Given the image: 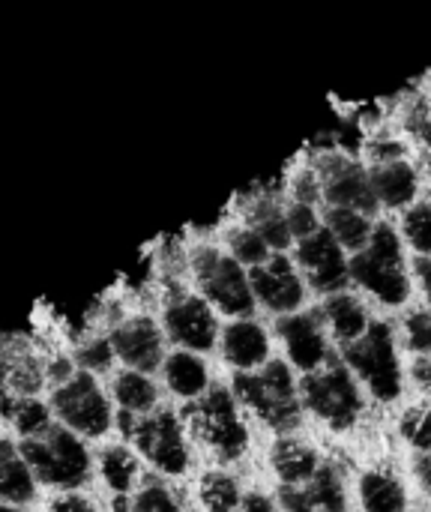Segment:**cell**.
<instances>
[{
  "instance_id": "1",
  "label": "cell",
  "mask_w": 431,
  "mask_h": 512,
  "mask_svg": "<svg viewBox=\"0 0 431 512\" xmlns=\"http://www.w3.org/2000/svg\"><path fill=\"white\" fill-rule=\"evenodd\" d=\"M348 276L387 306H402L408 300L411 282L402 267V240L387 222L372 225L366 246L348 261Z\"/></svg>"
},
{
  "instance_id": "2",
  "label": "cell",
  "mask_w": 431,
  "mask_h": 512,
  "mask_svg": "<svg viewBox=\"0 0 431 512\" xmlns=\"http://www.w3.org/2000/svg\"><path fill=\"white\" fill-rule=\"evenodd\" d=\"M18 456L24 459L33 480L54 489H78L90 477L87 447L63 426H51L36 438H24Z\"/></svg>"
},
{
  "instance_id": "3",
  "label": "cell",
  "mask_w": 431,
  "mask_h": 512,
  "mask_svg": "<svg viewBox=\"0 0 431 512\" xmlns=\"http://www.w3.org/2000/svg\"><path fill=\"white\" fill-rule=\"evenodd\" d=\"M234 396L252 408L267 426L276 432H291L300 423V399L294 387V375L288 363L270 360L261 372H237L234 375Z\"/></svg>"
},
{
  "instance_id": "4",
  "label": "cell",
  "mask_w": 431,
  "mask_h": 512,
  "mask_svg": "<svg viewBox=\"0 0 431 512\" xmlns=\"http://www.w3.org/2000/svg\"><path fill=\"white\" fill-rule=\"evenodd\" d=\"M117 423H120V432L135 444V450L159 474L180 477L189 468L186 438H183L180 420L171 411H150V414H141V417L120 411Z\"/></svg>"
},
{
  "instance_id": "5",
  "label": "cell",
  "mask_w": 431,
  "mask_h": 512,
  "mask_svg": "<svg viewBox=\"0 0 431 512\" xmlns=\"http://www.w3.org/2000/svg\"><path fill=\"white\" fill-rule=\"evenodd\" d=\"M345 363L348 369H354L366 387L372 390L375 399L381 402H393L402 396V366L396 357V342H393V330L384 321H372L360 339L345 345Z\"/></svg>"
},
{
  "instance_id": "6",
  "label": "cell",
  "mask_w": 431,
  "mask_h": 512,
  "mask_svg": "<svg viewBox=\"0 0 431 512\" xmlns=\"http://www.w3.org/2000/svg\"><path fill=\"white\" fill-rule=\"evenodd\" d=\"M186 420L192 432L225 462L240 459L249 447V432L237 414V402L222 387H213L198 396V402L186 408Z\"/></svg>"
},
{
  "instance_id": "7",
  "label": "cell",
  "mask_w": 431,
  "mask_h": 512,
  "mask_svg": "<svg viewBox=\"0 0 431 512\" xmlns=\"http://www.w3.org/2000/svg\"><path fill=\"white\" fill-rule=\"evenodd\" d=\"M303 405L324 420L333 432H345L360 420L363 411V399L360 390L348 372V366L342 363H327L315 372H309L303 378Z\"/></svg>"
},
{
  "instance_id": "8",
  "label": "cell",
  "mask_w": 431,
  "mask_h": 512,
  "mask_svg": "<svg viewBox=\"0 0 431 512\" xmlns=\"http://www.w3.org/2000/svg\"><path fill=\"white\" fill-rule=\"evenodd\" d=\"M192 270H195L198 288L207 297V306L213 303L219 312L234 315V318L252 315L255 297L249 288V276L231 255H222L219 249L204 246L192 255Z\"/></svg>"
},
{
  "instance_id": "9",
  "label": "cell",
  "mask_w": 431,
  "mask_h": 512,
  "mask_svg": "<svg viewBox=\"0 0 431 512\" xmlns=\"http://www.w3.org/2000/svg\"><path fill=\"white\" fill-rule=\"evenodd\" d=\"M51 408L60 417L63 429H69L72 435L78 432L87 438H99L111 426L108 399L96 378L87 372H75L66 384H60L51 396Z\"/></svg>"
},
{
  "instance_id": "10",
  "label": "cell",
  "mask_w": 431,
  "mask_h": 512,
  "mask_svg": "<svg viewBox=\"0 0 431 512\" xmlns=\"http://www.w3.org/2000/svg\"><path fill=\"white\" fill-rule=\"evenodd\" d=\"M321 195L330 201V207H345V210H357L363 216H372L378 210V198L372 192L369 174L348 156L342 153H327L318 159L315 168Z\"/></svg>"
},
{
  "instance_id": "11",
  "label": "cell",
  "mask_w": 431,
  "mask_h": 512,
  "mask_svg": "<svg viewBox=\"0 0 431 512\" xmlns=\"http://www.w3.org/2000/svg\"><path fill=\"white\" fill-rule=\"evenodd\" d=\"M162 321H165L168 336L180 348H186L189 354L210 351L216 345V318H213L207 300H201L195 294H186V291L174 288L165 297Z\"/></svg>"
},
{
  "instance_id": "12",
  "label": "cell",
  "mask_w": 431,
  "mask_h": 512,
  "mask_svg": "<svg viewBox=\"0 0 431 512\" xmlns=\"http://www.w3.org/2000/svg\"><path fill=\"white\" fill-rule=\"evenodd\" d=\"M297 264L303 267L309 285L318 294H342V288L348 285V261H345V249L327 234V228H318L315 234L303 237L297 243Z\"/></svg>"
},
{
  "instance_id": "13",
  "label": "cell",
  "mask_w": 431,
  "mask_h": 512,
  "mask_svg": "<svg viewBox=\"0 0 431 512\" xmlns=\"http://www.w3.org/2000/svg\"><path fill=\"white\" fill-rule=\"evenodd\" d=\"M249 288H252V297L261 300L273 312L291 315L303 303V282L285 255H270L264 264L252 267Z\"/></svg>"
},
{
  "instance_id": "14",
  "label": "cell",
  "mask_w": 431,
  "mask_h": 512,
  "mask_svg": "<svg viewBox=\"0 0 431 512\" xmlns=\"http://www.w3.org/2000/svg\"><path fill=\"white\" fill-rule=\"evenodd\" d=\"M111 351L132 369V372H153L165 357H162V333L147 315H135L120 321L111 336Z\"/></svg>"
},
{
  "instance_id": "15",
  "label": "cell",
  "mask_w": 431,
  "mask_h": 512,
  "mask_svg": "<svg viewBox=\"0 0 431 512\" xmlns=\"http://www.w3.org/2000/svg\"><path fill=\"white\" fill-rule=\"evenodd\" d=\"M279 501L285 512H348L342 477L330 462H321V468L306 483L282 486Z\"/></svg>"
},
{
  "instance_id": "16",
  "label": "cell",
  "mask_w": 431,
  "mask_h": 512,
  "mask_svg": "<svg viewBox=\"0 0 431 512\" xmlns=\"http://www.w3.org/2000/svg\"><path fill=\"white\" fill-rule=\"evenodd\" d=\"M285 348H288V357L297 369H303L306 375L321 369L324 360H327V342L321 336V327H318V318L315 315H303V312H291V315H282L279 324H276Z\"/></svg>"
},
{
  "instance_id": "17",
  "label": "cell",
  "mask_w": 431,
  "mask_h": 512,
  "mask_svg": "<svg viewBox=\"0 0 431 512\" xmlns=\"http://www.w3.org/2000/svg\"><path fill=\"white\" fill-rule=\"evenodd\" d=\"M222 354L240 372H252V369L267 363L270 339H267L264 327H258L249 318H240V321L225 327V333H222Z\"/></svg>"
},
{
  "instance_id": "18",
  "label": "cell",
  "mask_w": 431,
  "mask_h": 512,
  "mask_svg": "<svg viewBox=\"0 0 431 512\" xmlns=\"http://www.w3.org/2000/svg\"><path fill=\"white\" fill-rule=\"evenodd\" d=\"M369 183H372L378 204H387V207H405L417 195V171L405 159L375 165L369 174Z\"/></svg>"
},
{
  "instance_id": "19",
  "label": "cell",
  "mask_w": 431,
  "mask_h": 512,
  "mask_svg": "<svg viewBox=\"0 0 431 512\" xmlns=\"http://www.w3.org/2000/svg\"><path fill=\"white\" fill-rule=\"evenodd\" d=\"M270 462H273V471L282 480V486H300L321 468L318 453L312 447L294 441V438L276 441V447L270 453Z\"/></svg>"
},
{
  "instance_id": "20",
  "label": "cell",
  "mask_w": 431,
  "mask_h": 512,
  "mask_svg": "<svg viewBox=\"0 0 431 512\" xmlns=\"http://www.w3.org/2000/svg\"><path fill=\"white\" fill-rule=\"evenodd\" d=\"M165 384L171 387V393L183 399L204 396L207 393L204 360H198V354H189V351H174L171 357H165Z\"/></svg>"
},
{
  "instance_id": "21",
  "label": "cell",
  "mask_w": 431,
  "mask_h": 512,
  "mask_svg": "<svg viewBox=\"0 0 431 512\" xmlns=\"http://www.w3.org/2000/svg\"><path fill=\"white\" fill-rule=\"evenodd\" d=\"M360 498L366 512H405L408 507V492L405 486L384 471H369L360 480Z\"/></svg>"
},
{
  "instance_id": "22",
  "label": "cell",
  "mask_w": 431,
  "mask_h": 512,
  "mask_svg": "<svg viewBox=\"0 0 431 512\" xmlns=\"http://www.w3.org/2000/svg\"><path fill=\"white\" fill-rule=\"evenodd\" d=\"M33 498V477L18 456V447L0 441V504H27Z\"/></svg>"
},
{
  "instance_id": "23",
  "label": "cell",
  "mask_w": 431,
  "mask_h": 512,
  "mask_svg": "<svg viewBox=\"0 0 431 512\" xmlns=\"http://www.w3.org/2000/svg\"><path fill=\"white\" fill-rule=\"evenodd\" d=\"M249 231H255L267 249H288L291 246V231H288V222H285V210L273 201V198H258L252 207H249Z\"/></svg>"
},
{
  "instance_id": "24",
  "label": "cell",
  "mask_w": 431,
  "mask_h": 512,
  "mask_svg": "<svg viewBox=\"0 0 431 512\" xmlns=\"http://www.w3.org/2000/svg\"><path fill=\"white\" fill-rule=\"evenodd\" d=\"M324 318L330 321L333 333L339 336L342 345L354 342L363 336V330L369 327V318H366V309L360 306L357 297L351 294H330L327 303H324Z\"/></svg>"
},
{
  "instance_id": "25",
  "label": "cell",
  "mask_w": 431,
  "mask_h": 512,
  "mask_svg": "<svg viewBox=\"0 0 431 512\" xmlns=\"http://www.w3.org/2000/svg\"><path fill=\"white\" fill-rule=\"evenodd\" d=\"M114 399H117L120 411L141 417V414H150L153 411V405H156V387H153V381L147 375L126 369V372H120L114 378Z\"/></svg>"
},
{
  "instance_id": "26",
  "label": "cell",
  "mask_w": 431,
  "mask_h": 512,
  "mask_svg": "<svg viewBox=\"0 0 431 512\" xmlns=\"http://www.w3.org/2000/svg\"><path fill=\"white\" fill-rule=\"evenodd\" d=\"M327 234L342 246V249H354L360 252L372 234V222L369 216L357 213V210H345V207H330L327 210Z\"/></svg>"
},
{
  "instance_id": "27",
  "label": "cell",
  "mask_w": 431,
  "mask_h": 512,
  "mask_svg": "<svg viewBox=\"0 0 431 512\" xmlns=\"http://www.w3.org/2000/svg\"><path fill=\"white\" fill-rule=\"evenodd\" d=\"M243 501L240 486L234 483V477L222 474V471H210L201 480V504L207 512H237Z\"/></svg>"
},
{
  "instance_id": "28",
  "label": "cell",
  "mask_w": 431,
  "mask_h": 512,
  "mask_svg": "<svg viewBox=\"0 0 431 512\" xmlns=\"http://www.w3.org/2000/svg\"><path fill=\"white\" fill-rule=\"evenodd\" d=\"M114 512H183L174 495L162 483H147L138 495H117L111 501Z\"/></svg>"
},
{
  "instance_id": "29",
  "label": "cell",
  "mask_w": 431,
  "mask_h": 512,
  "mask_svg": "<svg viewBox=\"0 0 431 512\" xmlns=\"http://www.w3.org/2000/svg\"><path fill=\"white\" fill-rule=\"evenodd\" d=\"M3 414L9 417V423L24 435V438H36L42 432L51 429V417H48V408L39 402V399H30V396H21L15 402H9L3 408Z\"/></svg>"
},
{
  "instance_id": "30",
  "label": "cell",
  "mask_w": 431,
  "mask_h": 512,
  "mask_svg": "<svg viewBox=\"0 0 431 512\" xmlns=\"http://www.w3.org/2000/svg\"><path fill=\"white\" fill-rule=\"evenodd\" d=\"M102 465V477L108 483V489H114L117 495H126L138 477V462L126 447H108L99 459Z\"/></svg>"
},
{
  "instance_id": "31",
  "label": "cell",
  "mask_w": 431,
  "mask_h": 512,
  "mask_svg": "<svg viewBox=\"0 0 431 512\" xmlns=\"http://www.w3.org/2000/svg\"><path fill=\"white\" fill-rule=\"evenodd\" d=\"M399 432L402 438L420 450V453H431V405H414L402 414L399 420Z\"/></svg>"
},
{
  "instance_id": "32",
  "label": "cell",
  "mask_w": 431,
  "mask_h": 512,
  "mask_svg": "<svg viewBox=\"0 0 431 512\" xmlns=\"http://www.w3.org/2000/svg\"><path fill=\"white\" fill-rule=\"evenodd\" d=\"M228 246H231V258H234L240 267H243V264L258 267V264H264V261L270 258V249L264 246V240H261L255 231H249V228L231 231V234H228Z\"/></svg>"
},
{
  "instance_id": "33",
  "label": "cell",
  "mask_w": 431,
  "mask_h": 512,
  "mask_svg": "<svg viewBox=\"0 0 431 512\" xmlns=\"http://www.w3.org/2000/svg\"><path fill=\"white\" fill-rule=\"evenodd\" d=\"M402 231L420 255H431V204H414L402 219Z\"/></svg>"
},
{
  "instance_id": "34",
  "label": "cell",
  "mask_w": 431,
  "mask_h": 512,
  "mask_svg": "<svg viewBox=\"0 0 431 512\" xmlns=\"http://www.w3.org/2000/svg\"><path fill=\"white\" fill-rule=\"evenodd\" d=\"M111 357H114V351H111L108 336H93V339L81 342L78 351H75V363H78L81 372H87V375L105 372V369L111 366Z\"/></svg>"
},
{
  "instance_id": "35",
  "label": "cell",
  "mask_w": 431,
  "mask_h": 512,
  "mask_svg": "<svg viewBox=\"0 0 431 512\" xmlns=\"http://www.w3.org/2000/svg\"><path fill=\"white\" fill-rule=\"evenodd\" d=\"M405 333H408V348L429 357L431 354V312H411L405 321Z\"/></svg>"
},
{
  "instance_id": "36",
  "label": "cell",
  "mask_w": 431,
  "mask_h": 512,
  "mask_svg": "<svg viewBox=\"0 0 431 512\" xmlns=\"http://www.w3.org/2000/svg\"><path fill=\"white\" fill-rule=\"evenodd\" d=\"M285 222H288L291 237H297V240H303V237H309V234H315V231L321 228V225H318V213H315V207H309V204H297V201L288 207Z\"/></svg>"
},
{
  "instance_id": "37",
  "label": "cell",
  "mask_w": 431,
  "mask_h": 512,
  "mask_svg": "<svg viewBox=\"0 0 431 512\" xmlns=\"http://www.w3.org/2000/svg\"><path fill=\"white\" fill-rule=\"evenodd\" d=\"M6 384L15 387L18 393L30 396V393L42 384V375H39V369L33 366V360H15V363L6 369Z\"/></svg>"
},
{
  "instance_id": "38",
  "label": "cell",
  "mask_w": 431,
  "mask_h": 512,
  "mask_svg": "<svg viewBox=\"0 0 431 512\" xmlns=\"http://www.w3.org/2000/svg\"><path fill=\"white\" fill-rule=\"evenodd\" d=\"M321 198V186H318V177L315 171H303L297 180H294V201L297 204H309L315 207V201Z\"/></svg>"
},
{
  "instance_id": "39",
  "label": "cell",
  "mask_w": 431,
  "mask_h": 512,
  "mask_svg": "<svg viewBox=\"0 0 431 512\" xmlns=\"http://www.w3.org/2000/svg\"><path fill=\"white\" fill-rule=\"evenodd\" d=\"M369 153H372V159H375L378 165L399 162V159H402V144H396V141H375V144L369 147Z\"/></svg>"
},
{
  "instance_id": "40",
  "label": "cell",
  "mask_w": 431,
  "mask_h": 512,
  "mask_svg": "<svg viewBox=\"0 0 431 512\" xmlns=\"http://www.w3.org/2000/svg\"><path fill=\"white\" fill-rule=\"evenodd\" d=\"M408 126H411V129H414V132L431 147V114L426 105H420V108H414V111L408 114Z\"/></svg>"
},
{
  "instance_id": "41",
  "label": "cell",
  "mask_w": 431,
  "mask_h": 512,
  "mask_svg": "<svg viewBox=\"0 0 431 512\" xmlns=\"http://www.w3.org/2000/svg\"><path fill=\"white\" fill-rule=\"evenodd\" d=\"M51 512H96L90 501L78 498V495H63L57 501H51Z\"/></svg>"
},
{
  "instance_id": "42",
  "label": "cell",
  "mask_w": 431,
  "mask_h": 512,
  "mask_svg": "<svg viewBox=\"0 0 431 512\" xmlns=\"http://www.w3.org/2000/svg\"><path fill=\"white\" fill-rule=\"evenodd\" d=\"M48 375L54 378V384H66V381L75 375V369H72V360H66V357H57V360H51V366H48Z\"/></svg>"
},
{
  "instance_id": "43",
  "label": "cell",
  "mask_w": 431,
  "mask_h": 512,
  "mask_svg": "<svg viewBox=\"0 0 431 512\" xmlns=\"http://www.w3.org/2000/svg\"><path fill=\"white\" fill-rule=\"evenodd\" d=\"M414 381L420 384L423 393H429L431 396V354L429 357H420V360L414 363Z\"/></svg>"
},
{
  "instance_id": "44",
  "label": "cell",
  "mask_w": 431,
  "mask_h": 512,
  "mask_svg": "<svg viewBox=\"0 0 431 512\" xmlns=\"http://www.w3.org/2000/svg\"><path fill=\"white\" fill-rule=\"evenodd\" d=\"M237 512H273V504H270L264 495H246V498L240 501Z\"/></svg>"
},
{
  "instance_id": "45",
  "label": "cell",
  "mask_w": 431,
  "mask_h": 512,
  "mask_svg": "<svg viewBox=\"0 0 431 512\" xmlns=\"http://www.w3.org/2000/svg\"><path fill=\"white\" fill-rule=\"evenodd\" d=\"M414 471H417V480L423 483V489L431 495V453H420Z\"/></svg>"
},
{
  "instance_id": "46",
  "label": "cell",
  "mask_w": 431,
  "mask_h": 512,
  "mask_svg": "<svg viewBox=\"0 0 431 512\" xmlns=\"http://www.w3.org/2000/svg\"><path fill=\"white\" fill-rule=\"evenodd\" d=\"M417 276H420V282L426 288V297L431 300V255H420L417 258Z\"/></svg>"
},
{
  "instance_id": "47",
  "label": "cell",
  "mask_w": 431,
  "mask_h": 512,
  "mask_svg": "<svg viewBox=\"0 0 431 512\" xmlns=\"http://www.w3.org/2000/svg\"><path fill=\"white\" fill-rule=\"evenodd\" d=\"M222 213H225V207H219V210H213V213H207V219H201V222H195V228H198V231H204V228H210V225H216V222L222 219Z\"/></svg>"
},
{
  "instance_id": "48",
  "label": "cell",
  "mask_w": 431,
  "mask_h": 512,
  "mask_svg": "<svg viewBox=\"0 0 431 512\" xmlns=\"http://www.w3.org/2000/svg\"><path fill=\"white\" fill-rule=\"evenodd\" d=\"M0 512H21L18 507H12V504H0Z\"/></svg>"
}]
</instances>
